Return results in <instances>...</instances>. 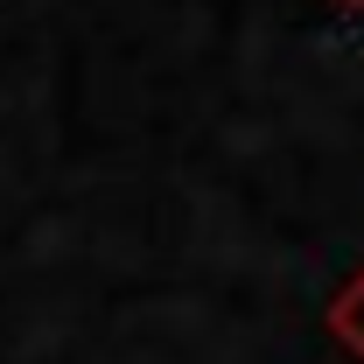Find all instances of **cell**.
<instances>
[{"mask_svg":"<svg viewBox=\"0 0 364 364\" xmlns=\"http://www.w3.org/2000/svg\"><path fill=\"white\" fill-rule=\"evenodd\" d=\"M336 7H364V0H336Z\"/></svg>","mask_w":364,"mask_h":364,"instance_id":"7a4b0ae2","label":"cell"},{"mask_svg":"<svg viewBox=\"0 0 364 364\" xmlns=\"http://www.w3.org/2000/svg\"><path fill=\"white\" fill-rule=\"evenodd\" d=\"M329 329H336V336H343V343L364 358V273L343 287V294H336V309H329Z\"/></svg>","mask_w":364,"mask_h":364,"instance_id":"6da1fadb","label":"cell"}]
</instances>
